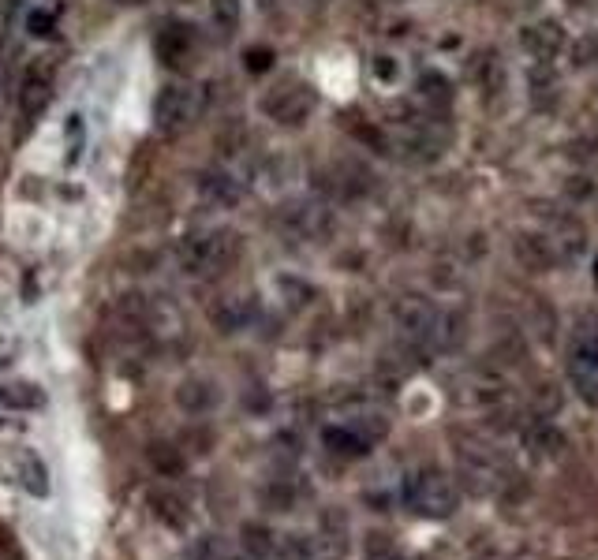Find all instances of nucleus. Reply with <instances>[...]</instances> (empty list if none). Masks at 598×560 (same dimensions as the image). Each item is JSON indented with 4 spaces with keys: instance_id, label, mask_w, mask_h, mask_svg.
Masks as SVG:
<instances>
[{
    "instance_id": "nucleus-1",
    "label": "nucleus",
    "mask_w": 598,
    "mask_h": 560,
    "mask_svg": "<svg viewBox=\"0 0 598 560\" xmlns=\"http://www.w3.org/2000/svg\"><path fill=\"white\" fill-rule=\"evenodd\" d=\"M176 254H180V269L187 277H217L240 262L243 239L236 228H214L202 236H187Z\"/></svg>"
},
{
    "instance_id": "nucleus-2",
    "label": "nucleus",
    "mask_w": 598,
    "mask_h": 560,
    "mask_svg": "<svg viewBox=\"0 0 598 560\" xmlns=\"http://www.w3.org/2000/svg\"><path fill=\"white\" fill-rule=\"evenodd\" d=\"M404 504L423 519H449L460 504V490L438 467H419L404 478Z\"/></svg>"
},
{
    "instance_id": "nucleus-3",
    "label": "nucleus",
    "mask_w": 598,
    "mask_h": 560,
    "mask_svg": "<svg viewBox=\"0 0 598 560\" xmlns=\"http://www.w3.org/2000/svg\"><path fill=\"white\" fill-rule=\"evenodd\" d=\"M202 116V94L187 83L161 86V94L154 101V120L161 135H180Z\"/></svg>"
},
{
    "instance_id": "nucleus-4",
    "label": "nucleus",
    "mask_w": 598,
    "mask_h": 560,
    "mask_svg": "<svg viewBox=\"0 0 598 560\" xmlns=\"http://www.w3.org/2000/svg\"><path fill=\"white\" fill-rule=\"evenodd\" d=\"M393 322H397L404 344L415 351H434L430 340H434V325H438V310L430 299L423 295H400L393 303Z\"/></svg>"
},
{
    "instance_id": "nucleus-5",
    "label": "nucleus",
    "mask_w": 598,
    "mask_h": 560,
    "mask_svg": "<svg viewBox=\"0 0 598 560\" xmlns=\"http://www.w3.org/2000/svg\"><path fill=\"white\" fill-rule=\"evenodd\" d=\"M314 90L307 83H281L262 98V112L281 127H303L314 112Z\"/></svg>"
},
{
    "instance_id": "nucleus-6",
    "label": "nucleus",
    "mask_w": 598,
    "mask_h": 560,
    "mask_svg": "<svg viewBox=\"0 0 598 560\" xmlns=\"http://www.w3.org/2000/svg\"><path fill=\"white\" fill-rule=\"evenodd\" d=\"M569 381L576 396L584 400V404L598 407V318L591 322L587 336L576 340V348L569 355Z\"/></svg>"
},
{
    "instance_id": "nucleus-7",
    "label": "nucleus",
    "mask_w": 598,
    "mask_h": 560,
    "mask_svg": "<svg viewBox=\"0 0 598 560\" xmlns=\"http://www.w3.org/2000/svg\"><path fill=\"white\" fill-rule=\"evenodd\" d=\"M53 86H57V64L49 56H38L23 68V79H19V112L23 116H38V112L49 105L53 98Z\"/></svg>"
},
{
    "instance_id": "nucleus-8",
    "label": "nucleus",
    "mask_w": 598,
    "mask_h": 560,
    "mask_svg": "<svg viewBox=\"0 0 598 560\" xmlns=\"http://www.w3.org/2000/svg\"><path fill=\"white\" fill-rule=\"evenodd\" d=\"M154 49H157V60L169 71H187L195 64V53H199V38H195V30L184 27V23H165V27L157 30Z\"/></svg>"
},
{
    "instance_id": "nucleus-9",
    "label": "nucleus",
    "mask_w": 598,
    "mask_h": 560,
    "mask_svg": "<svg viewBox=\"0 0 598 560\" xmlns=\"http://www.w3.org/2000/svg\"><path fill=\"white\" fill-rule=\"evenodd\" d=\"M281 228L292 239H326L333 232V213L322 202H288L281 210Z\"/></svg>"
},
{
    "instance_id": "nucleus-10",
    "label": "nucleus",
    "mask_w": 598,
    "mask_h": 560,
    "mask_svg": "<svg viewBox=\"0 0 598 560\" xmlns=\"http://www.w3.org/2000/svg\"><path fill=\"white\" fill-rule=\"evenodd\" d=\"M520 45H524V53L531 60L550 64V60H557V56L569 49V34H565V27L557 19H539V23L520 30Z\"/></svg>"
},
{
    "instance_id": "nucleus-11",
    "label": "nucleus",
    "mask_w": 598,
    "mask_h": 560,
    "mask_svg": "<svg viewBox=\"0 0 598 560\" xmlns=\"http://www.w3.org/2000/svg\"><path fill=\"white\" fill-rule=\"evenodd\" d=\"M513 258L524 273H550V269H557V262H561L554 239L542 236V232H516Z\"/></svg>"
},
{
    "instance_id": "nucleus-12",
    "label": "nucleus",
    "mask_w": 598,
    "mask_h": 560,
    "mask_svg": "<svg viewBox=\"0 0 598 560\" xmlns=\"http://www.w3.org/2000/svg\"><path fill=\"white\" fill-rule=\"evenodd\" d=\"M539 217L550 221V239H554L557 254H561V262H569L576 254L587 247V228L572 213H550L546 206L539 202Z\"/></svg>"
},
{
    "instance_id": "nucleus-13",
    "label": "nucleus",
    "mask_w": 598,
    "mask_h": 560,
    "mask_svg": "<svg viewBox=\"0 0 598 560\" xmlns=\"http://www.w3.org/2000/svg\"><path fill=\"white\" fill-rule=\"evenodd\" d=\"M505 378L501 374H494V370H471L468 378H464V400H468L471 407H486V411H494V407L505 400Z\"/></svg>"
},
{
    "instance_id": "nucleus-14",
    "label": "nucleus",
    "mask_w": 598,
    "mask_h": 560,
    "mask_svg": "<svg viewBox=\"0 0 598 560\" xmlns=\"http://www.w3.org/2000/svg\"><path fill=\"white\" fill-rule=\"evenodd\" d=\"M217 400H221V392H217V385L210 378H187L176 385V407L184 411V415H210L217 407Z\"/></svg>"
},
{
    "instance_id": "nucleus-15",
    "label": "nucleus",
    "mask_w": 598,
    "mask_h": 560,
    "mask_svg": "<svg viewBox=\"0 0 598 560\" xmlns=\"http://www.w3.org/2000/svg\"><path fill=\"white\" fill-rule=\"evenodd\" d=\"M199 191L206 202H214V206H221V210L240 206V198H243L240 180L228 176V172H221V168H206V172H199Z\"/></svg>"
},
{
    "instance_id": "nucleus-16",
    "label": "nucleus",
    "mask_w": 598,
    "mask_h": 560,
    "mask_svg": "<svg viewBox=\"0 0 598 560\" xmlns=\"http://www.w3.org/2000/svg\"><path fill=\"white\" fill-rule=\"evenodd\" d=\"M146 504H150V516L161 527H169V531H184L187 519H191V508H187V501L176 490H150Z\"/></svg>"
},
{
    "instance_id": "nucleus-17",
    "label": "nucleus",
    "mask_w": 598,
    "mask_h": 560,
    "mask_svg": "<svg viewBox=\"0 0 598 560\" xmlns=\"http://www.w3.org/2000/svg\"><path fill=\"white\" fill-rule=\"evenodd\" d=\"M468 340V314L464 310H438V325H434V351H460Z\"/></svg>"
},
{
    "instance_id": "nucleus-18",
    "label": "nucleus",
    "mask_w": 598,
    "mask_h": 560,
    "mask_svg": "<svg viewBox=\"0 0 598 560\" xmlns=\"http://www.w3.org/2000/svg\"><path fill=\"white\" fill-rule=\"evenodd\" d=\"M251 314L255 307L251 303H243L240 295H225V299H217L214 307H210V322L217 325V333H240L243 325L251 322Z\"/></svg>"
},
{
    "instance_id": "nucleus-19",
    "label": "nucleus",
    "mask_w": 598,
    "mask_h": 560,
    "mask_svg": "<svg viewBox=\"0 0 598 560\" xmlns=\"http://www.w3.org/2000/svg\"><path fill=\"white\" fill-rule=\"evenodd\" d=\"M322 441L333 456H348V460H356V456H367L371 452V441L359 434L352 422H344V426H326L322 430Z\"/></svg>"
},
{
    "instance_id": "nucleus-20",
    "label": "nucleus",
    "mask_w": 598,
    "mask_h": 560,
    "mask_svg": "<svg viewBox=\"0 0 598 560\" xmlns=\"http://www.w3.org/2000/svg\"><path fill=\"white\" fill-rule=\"evenodd\" d=\"M146 463L157 471V478H180L187 471L184 448L169 445V441H154V445L146 448Z\"/></svg>"
},
{
    "instance_id": "nucleus-21",
    "label": "nucleus",
    "mask_w": 598,
    "mask_h": 560,
    "mask_svg": "<svg viewBox=\"0 0 598 560\" xmlns=\"http://www.w3.org/2000/svg\"><path fill=\"white\" fill-rule=\"evenodd\" d=\"M524 445L535 452V456H557L565 448V434L557 430L554 422L535 419L531 426H524Z\"/></svg>"
},
{
    "instance_id": "nucleus-22",
    "label": "nucleus",
    "mask_w": 598,
    "mask_h": 560,
    "mask_svg": "<svg viewBox=\"0 0 598 560\" xmlns=\"http://www.w3.org/2000/svg\"><path fill=\"white\" fill-rule=\"evenodd\" d=\"M116 322L124 325V329H143L150 322V299L143 292H124L116 299Z\"/></svg>"
},
{
    "instance_id": "nucleus-23",
    "label": "nucleus",
    "mask_w": 598,
    "mask_h": 560,
    "mask_svg": "<svg viewBox=\"0 0 598 560\" xmlns=\"http://www.w3.org/2000/svg\"><path fill=\"white\" fill-rule=\"evenodd\" d=\"M240 542H243V553L251 560H270L273 546H277V534H273L266 523H243Z\"/></svg>"
},
{
    "instance_id": "nucleus-24",
    "label": "nucleus",
    "mask_w": 598,
    "mask_h": 560,
    "mask_svg": "<svg viewBox=\"0 0 598 560\" xmlns=\"http://www.w3.org/2000/svg\"><path fill=\"white\" fill-rule=\"evenodd\" d=\"M15 478H19V486L27 493H34V497H45L49 493V471H45V463L38 460V456H19L15 460Z\"/></svg>"
},
{
    "instance_id": "nucleus-25",
    "label": "nucleus",
    "mask_w": 598,
    "mask_h": 560,
    "mask_svg": "<svg viewBox=\"0 0 598 560\" xmlns=\"http://www.w3.org/2000/svg\"><path fill=\"white\" fill-rule=\"evenodd\" d=\"M210 19H214V27L232 38L236 30H240V19H243V4L240 0H210Z\"/></svg>"
},
{
    "instance_id": "nucleus-26",
    "label": "nucleus",
    "mask_w": 598,
    "mask_h": 560,
    "mask_svg": "<svg viewBox=\"0 0 598 560\" xmlns=\"http://www.w3.org/2000/svg\"><path fill=\"white\" fill-rule=\"evenodd\" d=\"M45 396L38 385H30V381H19V385H4L0 389V404L4 407H38Z\"/></svg>"
},
{
    "instance_id": "nucleus-27",
    "label": "nucleus",
    "mask_w": 598,
    "mask_h": 560,
    "mask_svg": "<svg viewBox=\"0 0 598 560\" xmlns=\"http://www.w3.org/2000/svg\"><path fill=\"white\" fill-rule=\"evenodd\" d=\"M471 75L479 79V83L494 94V90H501V64H498V56L494 53H479L475 56V64H471Z\"/></svg>"
},
{
    "instance_id": "nucleus-28",
    "label": "nucleus",
    "mask_w": 598,
    "mask_h": 560,
    "mask_svg": "<svg viewBox=\"0 0 598 560\" xmlns=\"http://www.w3.org/2000/svg\"><path fill=\"white\" fill-rule=\"evenodd\" d=\"M311 553L314 549L303 534H285V538H277L270 560H311Z\"/></svg>"
},
{
    "instance_id": "nucleus-29",
    "label": "nucleus",
    "mask_w": 598,
    "mask_h": 560,
    "mask_svg": "<svg viewBox=\"0 0 598 560\" xmlns=\"http://www.w3.org/2000/svg\"><path fill=\"white\" fill-rule=\"evenodd\" d=\"M527 83H531V94L539 101L554 98L557 94V71L550 68V64H539L535 60V68H531V75H527Z\"/></svg>"
},
{
    "instance_id": "nucleus-30",
    "label": "nucleus",
    "mask_w": 598,
    "mask_h": 560,
    "mask_svg": "<svg viewBox=\"0 0 598 560\" xmlns=\"http://www.w3.org/2000/svg\"><path fill=\"white\" fill-rule=\"evenodd\" d=\"M419 94L427 101H442V105H449V98H453V86H449V79L445 75H438V71H427L423 79H419Z\"/></svg>"
},
{
    "instance_id": "nucleus-31",
    "label": "nucleus",
    "mask_w": 598,
    "mask_h": 560,
    "mask_svg": "<svg viewBox=\"0 0 598 560\" xmlns=\"http://www.w3.org/2000/svg\"><path fill=\"white\" fill-rule=\"evenodd\" d=\"M561 191H565V198H569V202L584 206L587 198H595V180H591V176H584V172H576V176H569V180L561 183Z\"/></svg>"
},
{
    "instance_id": "nucleus-32",
    "label": "nucleus",
    "mask_w": 598,
    "mask_h": 560,
    "mask_svg": "<svg viewBox=\"0 0 598 560\" xmlns=\"http://www.w3.org/2000/svg\"><path fill=\"white\" fill-rule=\"evenodd\" d=\"M363 553H367V560H400L397 546L389 542V534H367Z\"/></svg>"
},
{
    "instance_id": "nucleus-33",
    "label": "nucleus",
    "mask_w": 598,
    "mask_h": 560,
    "mask_svg": "<svg viewBox=\"0 0 598 560\" xmlns=\"http://www.w3.org/2000/svg\"><path fill=\"white\" fill-rule=\"evenodd\" d=\"M598 60V38L595 34H584L580 42H572V64L576 68H591Z\"/></svg>"
},
{
    "instance_id": "nucleus-34",
    "label": "nucleus",
    "mask_w": 598,
    "mask_h": 560,
    "mask_svg": "<svg viewBox=\"0 0 598 560\" xmlns=\"http://www.w3.org/2000/svg\"><path fill=\"white\" fill-rule=\"evenodd\" d=\"M53 27H57V15H53V12H30L27 30L34 34V38H49V34H53Z\"/></svg>"
},
{
    "instance_id": "nucleus-35",
    "label": "nucleus",
    "mask_w": 598,
    "mask_h": 560,
    "mask_svg": "<svg viewBox=\"0 0 598 560\" xmlns=\"http://www.w3.org/2000/svg\"><path fill=\"white\" fill-rule=\"evenodd\" d=\"M247 71H266L273 64V53L266 49V45H258V49H247Z\"/></svg>"
},
{
    "instance_id": "nucleus-36",
    "label": "nucleus",
    "mask_w": 598,
    "mask_h": 560,
    "mask_svg": "<svg viewBox=\"0 0 598 560\" xmlns=\"http://www.w3.org/2000/svg\"><path fill=\"white\" fill-rule=\"evenodd\" d=\"M184 560H217V546H214V538H199L195 546L187 549V557Z\"/></svg>"
},
{
    "instance_id": "nucleus-37",
    "label": "nucleus",
    "mask_w": 598,
    "mask_h": 560,
    "mask_svg": "<svg viewBox=\"0 0 598 560\" xmlns=\"http://www.w3.org/2000/svg\"><path fill=\"white\" fill-rule=\"evenodd\" d=\"M374 75H382V79H393V64H389V56H374Z\"/></svg>"
},
{
    "instance_id": "nucleus-38",
    "label": "nucleus",
    "mask_w": 598,
    "mask_h": 560,
    "mask_svg": "<svg viewBox=\"0 0 598 560\" xmlns=\"http://www.w3.org/2000/svg\"><path fill=\"white\" fill-rule=\"evenodd\" d=\"M591 280H595V288H598V254H595V262H591Z\"/></svg>"
},
{
    "instance_id": "nucleus-39",
    "label": "nucleus",
    "mask_w": 598,
    "mask_h": 560,
    "mask_svg": "<svg viewBox=\"0 0 598 560\" xmlns=\"http://www.w3.org/2000/svg\"><path fill=\"white\" fill-rule=\"evenodd\" d=\"M572 4H576V8H584V4H587V8H591V4H595V0H572Z\"/></svg>"
},
{
    "instance_id": "nucleus-40",
    "label": "nucleus",
    "mask_w": 598,
    "mask_h": 560,
    "mask_svg": "<svg viewBox=\"0 0 598 560\" xmlns=\"http://www.w3.org/2000/svg\"><path fill=\"white\" fill-rule=\"evenodd\" d=\"M120 4H131V8H139V4H146V0H120Z\"/></svg>"
},
{
    "instance_id": "nucleus-41",
    "label": "nucleus",
    "mask_w": 598,
    "mask_h": 560,
    "mask_svg": "<svg viewBox=\"0 0 598 560\" xmlns=\"http://www.w3.org/2000/svg\"><path fill=\"white\" fill-rule=\"evenodd\" d=\"M0 101H4V68H0Z\"/></svg>"
}]
</instances>
